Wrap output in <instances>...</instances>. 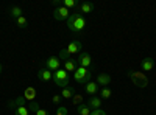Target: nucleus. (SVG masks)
<instances>
[{
	"label": "nucleus",
	"mask_w": 156,
	"mask_h": 115,
	"mask_svg": "<svg viewBox=\"0 0 156 115\" xmlns=\"http://www.w3.org/2000/svg\"><path fill=\"white\" fill-rule=\"evenodd\" d=\"M2 73H3V64L0 62V75H2Z\"/></svg>",
	"instance_id": "obj_31"
},
{
	"label": "nucleus",
	"mask_w": 156,
	"mask_h": 115,
	"mask_svg": "<svg viewBox=\"0 0 156 115\" xmlns=\"http://www.w3.org/2000/svg\"><path fill=\"white\" fill-rule=\"evenodd\" d=\"M78 113H80V115H89V113H90V107L83 103V104L78 106Z\"/></svg>",
	"instance_id": "obj_22"
},
{
	"label": "nucleus",
	"mask_w": 156,
	"mask_h": 115,
	"mask_svg": "<svg viewBox=\"0 0 156 115\" xmlns=\"http://www.w3.org/2000/svg\"><path fill=\"white\" fill-rule=\"evenodd\" d=\"M72 103H73L75 106H80V104H83V96H81V95H73V98H72Z\"/></svg>",
	"instance_id": "obj_25"
},
{
	"label": "nucleus",
	"mask_w": 156,
	"mask_h": 115,
	"mask_svg": "<svg viewBox=\"0 0 156 115\" xmlns=\"http://www.w3.org/2000/svg\"><path fill=\"white\" fill-rule=\"evenodd\" d=\"M73 79L78 84H87L89 81H92V73H90V69H84V67H78L73 72Z\"/></svg>",
	"instance_id": "obj_3"
},
{
	"label": "nucleus",
	"mask_w": 156,
	"mask_h": 115,
	"mask_svg": "<svg viewBox=\"0 0 156 115\" xmlns=\"http://www.w3.org/2000/svg\"><path fill=\"white\" fill-rule=\"evenodd\" d=\"M22 106H27V100H25L23 96H19L16 100H11L8 103V107H11V109H17V107H22Z\"/></svg>",
	"instance_id": "obj_13"
},
{
	"label": "nucleus",
	"mask_w": 156,
	"mask_h": 115,
	"mask_svg": "<svg viewBox=\"0 0 156 115\" xmlns=\"http://www.w3.org/2000/svg\"><path fill=\"white\" fill-rule=\"evenodd\" d=\"M128 76H129V79H131V83L136 86V87H140V89H144L148 86V78L145 75H142L140 72H134V70H129L128 72Z\"/></svg>",
	"instance_id": "obj_4"
},
{
	"label": "nucleus",
	"mask_w": 156,
	"mask_h": 115,
	"mask_svg": "<svg viewBox=\"0 0 156 115\" xmlns=\"http://www.w3.org/2000/svg\"><path fill=\"white\" fill-rule=\"evenodd\" d=\"M36 115H48V112H47V110H44V109H39V110L36 112Z\"/></svg>",
	"instance_id": "obj_30"
},
{
	"label": "nucleus",
	"mask_w": 156,
	"mask_h": 115,
	"mask_svg": "<svg viewBox=\"0 0 156 115\" xmlns=\"http://www.w3.org/2000/svg\"><path fill=\"white\" fill-rule=\"evenodd\" d=\"M67 23V28L73 33V34H81L84 30H86V25H87V20L83 14H80V12H70L69 19L66 20Z\"/></svg>",
	"instance_id": "obj_1"
},
{
	"label": "nucleus",
	"mask_w": 156,
	"mask_h": 115,
	"mask_svg": "<svg viewBox=\"0 0 156 115\" xmlns=\"http://www.w3.org/2000/svg\"><path fill=\"white\" fill-rule=\"evenodd\" d=\"M51 100H53V103H55V104H58L59 101H61V95H55V96L51 98Z\"/></svg>",
	"instance_id": "obj_29"
},
{
	"label": "nucleus",
	"mask_w": 156,
	"mask_h": 115,
	"mask_svg": "<svg viewBox=\"0 0 156 115\" xmlns=\"http://www.w3.org/2000/svg\"><path fill=\"white\" fill-rule=\"evenodd\" d=\"M14 115H30V110L27 106H22V107L14 109Z\"/></svg>",
	"instance_id": "obj_23"
},
{
	"label": "nucleus",
	"mask_w": 156,
	"mask_h": 115,
	"mask_svg": "<svg viewBox=\"0 0 156 115\" xmlns=\"http://www.w3.org/2000/svg\"><path fill=\"white\" fill-rule=\"evenodd\" d=\"M37 78L41 79V81H44V83H48V81L53 79V72H50L45 67H41V69H39V72H37Z\"/></svg>",
	"instance_id": "obj_9"
},
{
	"label": "nucleus",
	"mask_w": 156,
	"mask_h": 115,
	"mask_svg": "<svg viewBox=\"0 0 156 115\" xmlns=\"http://www.w3.org/2000/svg\"><path fill=\"white\" fill-rule=\"evenodd\" d=\"M111 96H112L111 89H108V87H101V89H100V98H101V100H109Z\"/></svg>",
	"instance_id": "obj_20"
},
{
	"label": "nucleus",
	"mask_w": 156,
	"mask_h": 115,
	"mask_svg": "<svg viewBox=\"0 0 156 115\" xmlns=\"http://www.w3.org/2000/svg\"><path fill=\"white\" fill-rule=\"evenodd\" d=\"M89 115H106V112L101 110V109H94V110H90Z\"/></svg>",
	"instance_id": "obj_28"
},
{
	"label": "nucleus",
	"mask_w": 156,
	"mask_h": 115,
	"mask_svg": "<svg viewBox=\"0 0 156 115\" xmlns=\"http://www.w3.org/2000/svg\"><path fill=\"white\" fill-rule=\"evenodd\" d=\"M154 67V61L153 58H145V59H142L140 61V69L144 70V72H151Z\"/></svg>",
	"instance_id": "obj_14"
},
{
	"label": "nucleus",
	"mask_w": 156,
	"mask_h": 115,
	"mask_svg": "<svg viewBox=\"0 0 156 115\" xmlns=\"http://www.w3.org/2000/svg\"><path fill=\"white\" fill-rule=\"evenodd\" d=\"M76 62L80 67H84V69H90V66H92V59H90V55L87 52H80Z\"/></svg>",
	"instance_id": "obj_8"
},
{
	"label": "nucleus",
	"mask_w": 156,
	"mask_h": 115,
	"mask_svg": "<svg viewBox=\"0 0 156 115\" xmlns=\"http://www.w3.org/2000/svg\"><path fill=\"white\" fill-rule=\"evenodd\" d=\"M62 64H64V70H66L67 73H73L78 67H80V66H78V62H76V59H73V58H69L67 61H64Z\"/></svg>",
	"instance_id": "obj_10"
},
{
	"label": "nucleus",
	"mask_w": 156,
	"mask_h": 115,
	"mask_svg": "<svg viewBox=\"0 0 156 115\" xmlns=\"http://www.w3.org/2000/svg\"><path fill=\"white\" fill-rule=\"evenodd\" d=\"M22 12H23V9H22L20 6H11V8L8 9L9 17H11V19H14V20H16V19H19L20 16H23Z\"/></svg>",
	"instance_id": "obj_16"
},
{
	"label": "nucleus",
	"mask_w": 156,
	"mask_h": 115,
	"mask_svg": "<svg viewBox=\"0 0 156 115\" xmlns=\"http://www.w3.org/2000/svg\"><path fill=\"white\" fill-rule=\"evenodd\" d=\"M27 107H28V110H30V112H34V113H36L39 109H41V107L37 106V103H36V101H31V103H30Z\"/></svg>",
	"instance_id": "obj_26"
},
{
	"label": "nucleus",
	"mask_w": 156,
	"mask_h": 115,
	"mask_svg": "<svg viewBox=\"0 0 156 115\" xmlns=\"http://www.w3.org/2000/svg\"><path fill=\"white\" fill-rule=\"evenodd\" d=\"M44 67L45 69H48L50 72H56V70H59L61 69V59L58 58V56H50L48 59H45V62H44Z\"/></svg>",
	"instance_id": "obj_6"
},
{
	"label": "nucleus",
	"mask_w": 156,
	"mask_h": 115,
	"mask_svg": "<svg viewBox=\"0 0 156 115\" xmlns=\"http://www.w3.org/2000/svg\"><path fill=\"white\" fill-rule=\"evenodd\" d=\"M16 25L19 28H27L28 27V19L25 17V16H20L19 19H16Z\"/></svg>",
	"instance_id": "obj_21"
},
{
	"label": "nucleus",
	"mask_w": 156,
	"mask_h": 115,
	"mask_svg": "<svg viewBox=\"0 0 156 115\" xmlns=\"http://www.w3.org/2000/svg\"><path fill=\"white\" fill-rule=\"evenodd\" d=\"M61 6L70 9V8H75L76 3H75V0H61Z\"/></svg>",
	"instance_id": "obj_24"
},
{
	"label": "nucleus",
	"mask_w": 156,
	"mask_h": 115,
	"mask_svg": "<svg viewBox=\"0 0 156 115\" xmlns=\"http://www.w3.org/2000/svg\"><path fill=\"white\" fill-rule=\"evenodd\" d=\"M98 86H103V87H106L109 83H111V76L108 75V73H100L98 76H97V81H95Z\"/></svg>",
	"instance_id": "obj_15"
},
{
	"label": "nucleus",
	"mask_w": 156,
	"mask_h": 115,
	"mask_svg": "<svg viewBox=\"0 0 156 115\" xmlns=\"http://www.w3.org/2000/svg\"><path fill=\"white\" fill-rule=\"evenodd\" d=\"M78 8V12L80 14H90V12L94 11V3H90V2H83V3H80L76 6Z\"/></svg>",
	"instance_id": "obj_11"
},
{
	"label": "nucleus",
	"mask_w": 156,
	"mask_h": 115,
	"mask_svg": "<svg viewBox=\"0 0 156 115\" xmlns=\"http://www.w3.org/2000/svg\"><path fill=\"white\" fill-rule=\"evenodd\" d=\"M69 16H70V11H69L67 8H64V6H56V8L53 9V19H55V20H59V22L67 20Z\"/></svg>",
	"instance_id": "obj_7"
},
{
	"label": "nucleus",
	"mask_w": 156,
	"mask_h": 115,
	"mask_svg": "<svg viewBox=\"0 0 156 115\" xmlns=\"http://www.w3.org/2000/svg\"><path fill=\"white\" fill-rule=\"evenodd\" d=\"M98 87H100V86H98L97 83L89 81V83L86 84V87H84V89H86V93H87V95H95V93L98 92Z\"/></svg>",
	"instance_id": "obj_18"
},
{
	"label": "nucleus",
	"mask_w": 156,
	"mask_h": 115,
	"mask_svg": "<svg viewBox=\"0 0 156 115\" xmlns=\"http://www.w3.org/2000/svg\"><path fill=\"white\" fill-rule=\"evenodd\" d=\"M25 100H27V101H30V103H31V101H36V96H37V90H36V89L34 87H27V89H25V92H23V95H22Z\"/></svg>",
	"instance_id": "obj_12"
},
{
	"label": "nucleus",
	"mask_w": 156,
	"mask_h": 115,
	"mask_svg": "<svg viewBox=\"0 0 156 115\" xmlns=\"http://www.w3.org/2000/svg\"><path fill=\"white\" fill-rule=\"evenodd\" d=\"M51 115H56V113H51Z\"/></svg>",
	"instance_id": "obj_32"
},
{
	"label": "nucleus",
	"mask_w": 156,
	"mask_h": 115,
	"mask_svg": "<svg viewBox=\"0 0 156 115\" xmlns=\"http://www.w3.org/2000/svg\"><path fill=\"white\" fill-rule=\"evenodd\" d=\"M81 42L80 41H78V39H75V41H72L66 48H64V50H61V52H59V55H58V58L64 62V61H67L69 58H70V55H75V53H78V52H80V50H81Z\"/></svg>",
	"instance_id": "obj_2"
},
{
	"label": "nucleus",
	"mask_w": 156,
	"mask_h": 115,
	"mask_svg": "<svg viewBox=\"0 0 156 115\" xmlns=\"http://www.w3.org/2000/svg\"><path fill=\"white\" fill-rule=\"evenodd\" d=\"M73 95H75V89L70 87V86L64 87L62 90H61V98H64V100H72Z\"/></svg>",
	"instance_id": "obj_17"
},
{
	"label": "nucleus",
	"mask_w": 156,
	"mask_h": 115,
	"mask_svg": "<svg viewBox=\"0 0 156 115\" xmlns=\"http://www.w3.org/2000/svg\"><path fill=\"white\" fill-rule=\"evenodd\" d=\"M55 113H56V115H67L69 112H67V109L64 107V106H59V107H58V110H56Z\"/></svg>",
	"instance_id": "obj_27"
},
{
	"label": "nucleus",
	"mask_w": 156,
	"mask_h": 115,
	"mask_svg": "<svg viewBox=\"0 0 156 115\" xmlns=\"http://www.w3.org/2000/svg\"><path fill=\"white\" fill-rule=\"evenodd\" d=\"M101 101H103L101 98H98V96H92V98H90L86 104H87L90 109L94 110V109H100V106H101Z\"/></svg>",
	"instance_id": "obj_19"
},
{
	"label": "nucleus",
	"mask_w": 156,
	"mask_h": 115,
	"mask_svg": "<svg viewBox=\"0 0 156 115\" xmlns=\"http://www.w3.org/2000/svg\"><path fill=\"white\" fill-rule=\"evenodd\" d=\"M69 81H70V76L69 73L64 70V69H59L53 73V83L58 86V87H67L69 86Z\"/></svg>",
	"instance_id": "obj_5"
}]
</instances>
